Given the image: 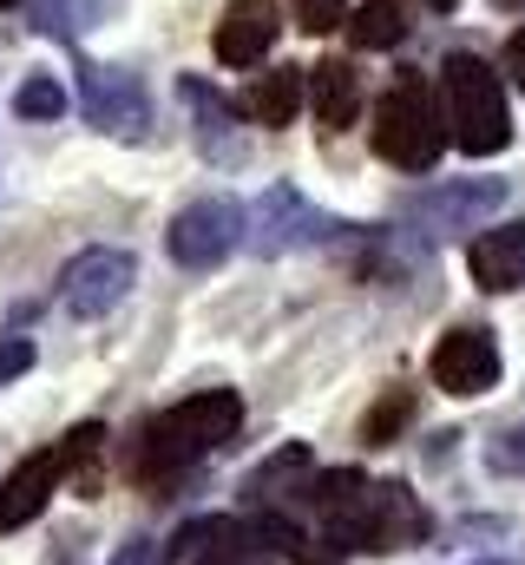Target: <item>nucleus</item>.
<instances>
[{
    "instance_id": "1",
    "label": "nucleus",
    "mask_w": 525,
    "mask_h": 565,
    "mask_svg": "<svg viewBox=\"0 0 525 565\" xmlns=\"http://www.w3.org/2000/svg\"><path fill=\"white\" fill-rule=\"evenodd\" d=\"M237 427H244V402H237V388H211V395H191V402H178V408H164V415H151V422L138 427L131 467H138L144 480L184 473L191 460L217 454V447H224Z\"/></svg>"
},
{
    "instance_id": "2",
    "label": "nucleus",
    "mask_w": 525,
    "mask_h": 565,
    "mask_svg": "<svg viewBox=\"0 0 525 565\" xmlns=\"http://www.w3.org/2000/svg\"><path fill=\"white\" fill-rule=\"evenodd\" d=\"M440 93H447V132L467 158H493L513 145V106H506V79L480 60V53H453L440 66Z\"/></svg>"
},
{
    "instance_id": "3",
    "label": "nucleus",
    "mask_w": 525,
    "mask_h": 565,
    "mask_svg": "<svg viewBox=\"0 0 525 565\" xmlns=\"http://www.w3.org/2000/svg\"><path fill=\"white\" fill-rule=\"evenodd\" d=\"M447 113L433 106L427 79H400L388 99L375 106V151L400 164V171H433L440 151H447Z\"/></svg>"
},
{
    "instance_id": "4",
    "label": "nucleus",
    "mask_w": 525,
    "mask_h": 565,
    "mask_svg": "<svg viewBox=\"0 0 525 565\" xmlns=\"http://www.w3.org/2000/svg\"><path fill=\"white\" fill-rule=\"evenodd\" d=\"M309 507L322 520V533L335 546H355V553H382V480L355 473V467H335V473H315L309 480Z\"/></svg>"
},
{
    "instance_id": "5",
    "label": "nucleus",
    "mask_w": 525,
    "mask_h": 565,
    "mask_svg": "<svg viewBox=\"0 0 525 565\" xmlns=\"http://www.w3.org/2000/svg\"><path fill=\"white\" fill-rule=\"evenodd\" d=\"M349 224H335V217H322L296 184H269L257 204H250V217H244V244L257 250V257H289V250H315V244H335Z\"/></svg>"
},
{
    "instance_id": "6",
    "label": "nucleus",
    "mask_w": 525,
    "mask_h": 565,
    "mask_svg": "<svg viewBox=\"0 0 525 565\" xmlns=\"http://www.w3.org/2000/svg\"><path fill=\"white\" fill-rule=\"evenodd\" d=\"M500 204H506V178H453V184L414 191V198L400 204V217H407L420 237H453V231H480Z\"/></svg>"
},
{
    "instance_id": "7",
    "label": "nucleus",
    "mask_w": 525,
    "mask_h": 565,
    "mask_svg": "<svg viewBox=\"0 0 525 565\" xmlns=\"http://www.w3.org/2000/svg\"><path fill=\"white\" fill-rule=\"evenodd\" d=\"M244 204L237 198H197V204H184L178 217H171V231H164V250H171V264H184V270H211V264H224L237 244H244Z\"/></svg>"
},
{
    "instance_id": "8",
    "label": "nucleus",
    "mask_w": 525,
    "mask_h": 565,
    "mask_svg": "<svg viewBox=\"0 0 525 565\" xmlns=\"http://www.w3.org/2000/svg\"><path fill=\"white\" fill-rule=\"evenodd\" d=\"M131 282H138V257L99 244V250H79V257L66 264V277H60V302H66V316L93 322V316H113V309L126 302Z\"/></svg>"
},
{
    "instance_id": "9",
    "label": "nucleus",
    "mask_w": 525,
    "mask_h": 565,
    "mask_svg": "<svg viewBox=\"0 0 525 565\" xmlns=\"http://www.w3.org/2000/svg\"><path fill=\"white\" fill-rule=\"evenodd\" d=\"M79 113L113 132V139H144L151 126V93L138 73H119V66H79Z\"/></svg>"
},
{
    "instance_id": "10",
    "label": "nucleus",
    "mask_w": 525,
    "mask_h": 565,
    "mask_svg": "<svg viewBox=\"0 0 525 565\" xmlns=\"http://www.w3.org/2000/svg\"><path fill=\"white\" fill-rule=\"evenodd\" d=\"M427 375H433V388L440 395H486L493 382H500V342H493V329H447L440 342H433V355H427Z\"/></svg>"
},
{
    "instance_id": "11",
    "label": "nucleus",
    "mask_w": 525,
    "mask_h": 565,
    "mask_svg": "<svg viewBox=\"0 0 525 565\" xmlns=\"http://www.w3.org/2000/svg\"><path fill=\"white\" fill-rule=\"evenodd\" d=\"M60 473H73L66 447H40V454H26V460L7 473V487H0V533L33 526V520L46 513V500L60 493Z\"/></svg>"
},
{
    "instance_id": "12",
    "label": "nucleus",
    "mask_w": 525,
    "mask_h": 565,
    "mask_svg": "<svg viewBox=\"0 0 525 565\" xmlns=\"http://www.w3.org/2000/svg\"><path fill=\"white\" fill-rule=\"evenodd\" d=\"M276 26H282L276 0H231V7H224V20H217V33H211V53H217L231 73H250V66L269 60Z\"/></svg>"
},
{
    "instance_id": "13",
    "label": "nucleus",
    "mask_w": 525,
    "mask_h": 565,
    "mask_svg": "<svg viewBox=\"0 0 525 565\" xmlns=\"http://www.w3.org/2000/svg\"><path fill=\"white\" fill-rule=\"evenodd\" d=\"M467 270L480 289H519L525 282V224H500V231H480L473 250H467Z\"/></svg>"
},
{
    "instance_id": "14",
    "label": "nucleus",
    "mask_w": 525,
    "mask_h": 565,
    "mask_svg": "<svg viewBox=\"0 0 525 565\" xmlns=\"http://www.w3.org/2000/svg\"><path fill=\"white\" fill-rule=\"evenodd\" d=\"M309 99H315L322 132L355 126V113H362V79H355V66H349V60H322V66H309Z\"/></svg>"
},
{
    "instance_id": "15",
    "label": "nucleus",
    "mask_w": 525,
    "mask_h": 565,
    "mask_svg": "<svg viewBox=\"0 0 525 565\" xmlns=\"http://www.w3.org/2000/svg\"><path fill=\"white\" fill-rule=\"evenodd\" d=\"M302 93H309V66H276V73H262L257 86L244 93V113L257 126H289L302 113Z\"/></svg>"
},
{
    "instance_id": "16",
    "label": "nucleus",
    "mask_w": 525,
    "mask_h": 565,
    "mask_svg": "<svg viewBox=\"0 0 525 565\" xmlns=\"http://www.w3.org/2000/svg\"><path fill=\"white\" fill-rule=\"evenodd\" d=\"M250 546H262V540L244 520H191L171 540V559H224V553H250Z\"/></svg>"
},
{
    "instance_id": "17",
    "label": "nucleus",
    "mask_w": 525,
    "mask_h": 565,
    "mask_svg": "<svg viewBox=\"0 0 525 565\" xmlns=\"http://www.w3.org/2000/svg\"><path fill=\"white\" fill-rule=\"evenodd\" d=\"M184 99H191V113H197V139H204L211 158H237V151H244V145L231 139V126H237V106H231V99H217L204 79H184Z\"/></svg>"
},
{
    "instance_id": "18",
    "label": "nucleus",
    "mask_w": 525,
    "mask_h": 565,
    "mask_svg": "<svg viewBox=\"0 0 525 565\" xmlns=\"http://www.w3.org/2000/svg\"><path fill=\"white\" fill-rule=\"evenodd\" d=\"M414 540H427L420 500H414L400 480H382V553H400V546H414Z\"/></svg>"
},
{
    "instance_id": "19",
    "label": "nucleus",
    "mask_w": 525,
    "mask_h": 565,
    "mask_svg": "<svg viewBox=\"0 0 525 565\" xmlns=\"http://www.w3.org/2000/svg\"><path fill=\"white\" fill-rule=\"evenodd\" d=\"M349 40L355 46H400L407 40V13H400V0H362L355 7V20H349Z\"/></svg>"
},
{
    "instance_id": "20",
    "label": "nucleus",
    "mask_w": 525,
    "mask_h": 565,
    "mask_svg": "<svg viewBox=\"0 0 525 565\" xmlns=\"http://www.w3.org/2000/svg\"><path fill=\"white\" fill-rule=\"evenodd\" d=\"M86 13H93V0H33V26L46 40H79L86 33Z\"/></svg>"
},
{
    "instance_id": "21",
    "label": "nucleus",
    "mask_w": 525,
    "mask_h": 565,
    "mask_svg": "<svg viewBox=\"0 0 525 565\" xmlns=\"http://www.w3.org/2000/svg\"><path fill=\"white\" fill-rule=\"evenodd\" d=\"M13 113H20V119H60V113H66V86L46 79V73H33V79L13 93Z\"/></svg>"
},
{
    "instance_id": "22",
    "label": "nucleus",
    "mask_w": 525,
    "mask_h": 565,
    "mask_svg": "<svg viewBox=\"0 0 525 565\" xmlns=\"http://www.w3.org/2000/svg\"><path fill=\"white\" fill-rule=\"evenodd\" d=\"M407 415H414V395H407V388H394L388 402H375V408H368V422H362V440H368V447H388L394 434L407 427Z\"/></svg>"
},
{
    "instance_id": "23",
    "label": "nucleus",
    "mask_w": 525,
    "mask_h": 565,
    "mask_svg": "<svg viewBox=\"0 0 525 565\" xmlns=\"http://www.w3.org/2000/svg\"><path fill=\"white\" fill-rule=\"evenodd\" d=\"M486 467H493V473H525V422L486 440Z\"/></svg>"
},
{
    "instance_id": "24",
    "label": "nucleus",
    "mask_w": 525,
    "mask_h": 565,
    "mask_svg": "<svg viewBox=\"0 0 525 565\" xmlns=\"http://www.w3.org/2000/svg\"><path fill=\"white\" fill-rule=\"evenodd\" d=\"M289 7H296V26L302 33H329V26L349 20V0H289Z\"/></svg>"
},
{
    "instance_id": "25",
    "label": "nucleus",
    "mask_w": 525,
    "mask_h": 565,
    "mask_svg": "<svg viewBox=\"0 0 525 565\" xmlns=\"http://www.w3.org/2000/svg\"><path fill=\"white\" fill-rule=\"evenodd\" d=\"M33 369V342L26 335H7L0 342V382H13V375H26Z\"/></svg>"
},
{
    "instance_id": "26",
    "label": "nucleus",
    "mask_w": 525,
    "mask_h": 565,
    "mask_svg": "<svg viewBox=\"0 0 525 565\" xmlns=\"http://www.w3.org/2000/svg\"><path fill=\"white\" fill-rule=\"evenodd\" d=\"M113 565H164V546H158V540H144V533H138V540H126V546H119V553H113Z\"/></svg>"
},
{
    "instance_id": "27",
    "label": "nucleus",
    "mask_w": 525,
    "mask_h": 565,
    "mask_svg": "<svg viewBox=\"0 0 525 565\" xmlns=\"http://www.w3.org/2000/svg\"><path fill=\"white\" fill-rule=\"evenodd\" d=\"M506 73H513V79L525 86V26L513 33V40H506Z\"/></svg>"
},
{
    "instance_id": "28",
    "label": "nucleus",
    "mask_w": 525,
    "mask_h": 565,
    "mask_svg": "<svg viewBox=\"0 0 525 565\" xmlns=\"http://www.w3.org/2000/svg\"><path fill=\"white\" fill-rule=\"evenodd\" d=\"M204 565H269V559H250V553H224V559H204Z\"/></svg>"
},
{
    "instance_id": "29",
    "label": "nucleus",
    "mask_w": 525,
    "mask_h": 565,
    "mask_svg": "<svg viewBox=\"0 0 525 565\" xmlns=\"http://www.w3.org/2000/svg\"><path fill=\"white\" fill-rule=\"evenodd\" d=\"M427 7H433V13H453V7H460V0H427Z\"/></svg>"
},
{
    "instance_id": "30",
    "label": "nucleus",
    "mask_w": 525,
    "mask_h": 565,
    "mask_svg": "<svg viewBox=\"0 0 525 565\" xmlns=\"http://www.w3.org/2000/svg\"><path fill=\"white\" fill-rule=\"evenodd\" d=\"M480 565H513V559H480Z\"/></svg>"
},
{
    "instance_id": "31",
    "label": "nucleus",
    "mask_w": 525,
    "mask_h": 565,
    "mask_svg": "<svg viewBox=\"0 0 525 565\" xmlns=\"http://www.w3.org/2000/svg\"><path fill=\"white\" fill-rule=\"evenodd\" d=\"M500 7H525V0H500Z\"/></svg>"
},
{
    "instance_id": "32",
    "label": "nucleus",
    "mask_w": 525,
    "mask_h": 565,
    "mask_svg": "<svg viewBox=\"0 0 525 565\" xmlns=\"http://www.w3.org/2000/svg\"><path fill=\"white\" fill-rule=\"evenodd\" d=\"M0 7H13V0H0Z\"/></svg>"
}]
</instances>
